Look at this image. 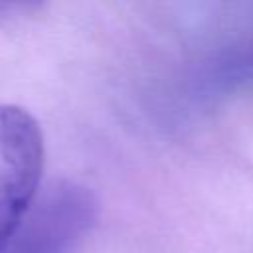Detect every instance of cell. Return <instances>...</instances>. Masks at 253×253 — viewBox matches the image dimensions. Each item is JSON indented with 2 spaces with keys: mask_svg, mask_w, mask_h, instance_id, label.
I'll list each match as a JSON object with an SVG mask.
<instances>
[{
  "mask_svg": "<svg viewBox=\"0 0 253 253\" xmlns=\"http://www.w3.org/2000/svg\"><path fill=\"white\" fill-rule=\"evenodd\" d=\"M99 217L97 196L81 182L40 190L2 253H77Z\"/></svg>",
  "mask_w": 253,
  "mask_h": 253,
  "instance_id": "6da1fadb",
  "label": "cell"
},
{
  "mask_svg": "<svg viewBox=\"0 0 253 253\" xmlns=\"http://www.w3.org/2000/svg\"><path fill=\"white\" fill-rule=\"evenodd\" d=\"M43 134L32 113L0 105V253L40 192Z\"/></svg>",
  "mask_w": 253,
  "mask_h": 253,
  "instance_id": "7a4b0ae2",
  "label": "cell"
},
{
  "mask_svg": "<svg viewBox=\"0 0 253 253\" xmlns=\"http://www.w3.org/2000/svg\"><path fill=\"white\" fill-rule=\"evenodd\" d=\"M182 97L196 107L215 105L253 87V28L200 49L184 67Z\"/></svg>",
  "mask_w": 253,
  "mask_h": 253,
  "instance_id": "3957f363",
  "label": "cell"
}]
</instances>
